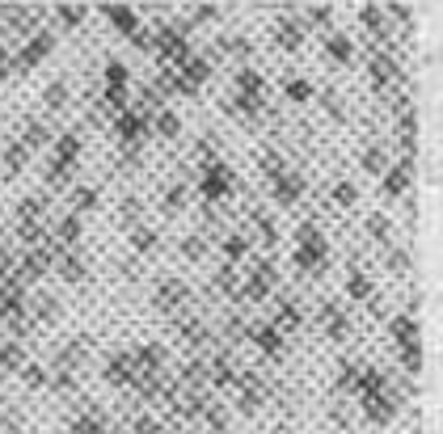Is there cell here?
Returning a JSON list of instances; mask_svg holds the SVG:
<instances>
[{"label": "cell", "instance_id": "6da1fadb", "mask_svg": "<svg viewBox=\"0 0 443 434\" xmlns=\"http://www.w3.org/2000/svg\"><path fill=\"white\" fill-rule=\"evenodd\" d=\"M127 97H131V72L123 59H106V89H101V106L110 114H123L127 110Z\"/></svg>", "mask_w": 443, "mask_h": 434}, {"label": "cell", "instance_id": "7a4b0ae2", "mask_svg": "<svg viewBox=\"0 0 443 434\" xmlns=\"http://www.w3.org/2000/svg\"><path fill=\"white\" fill-rule=\"evenodd\" d=\"M232 169L224 165V160H211V165H199V194H203V203L207 207H216V203H224L228 194H232Z\"/></svg>", "mask_w": 443, "mask_h": 434}, {"label": "cell", "instance_id": "3957f363", "mask_svg": "<svg viewBox=\"0 0 443 434\" xmlns=\"http://www.w3.org/2000/svg\"><path fill=\"white\" fill-rule=\"evenodd\" d=\"M51 51H55V34H51V30H38V34H30V38L21 42V51L13 55V68H17V72H30V68H38Z\"/></svg>", "mask_w": 443, "mask_h": 434}, {"label": "cell", "instance_id": "277c9868", "mask_svg": "<svg viewBox=\"0 0 443 434\" xmlns=\"http://www.w3.org/2000/svg\"><path fill=\"white\" fill-rule=\"evenodd\" d=\"M114 135L123 148H144V139L152 131H148V118H139L135 110H123V114H114Z\"/></svg>", "mask_w": 443, "mask_h": 434}, {"label": "cell", "instance_id": "5b68a950", "mask_svg": "<svg viewBox=\"0 0 443 434\" xmlns=\"http://www.w3.org/2000/svg\"><path fill=\"white\" fill-rule=\"evenodd\" d=\"M76 160H80V135H76V131L55 135V143H51V169L72 173V169H76Z\"/></svg>", "mask_w": 443, "mask_h": 434}, {"label": "cell", "instance_id": "8992f818", "mask_svg": "<svg viewBox=\"0 0 443 434\" xmlns=\"http://www.w3.org/2000/svg\"><path fill=\"white\" fill-rule=\"evenodd\" d=\"M270 198H275V207H296L304 198V173H296V169L279 173L270 181Z\"/></svg>", "mask_w": 443, "mask_h": 434}, {"label": "cell", "instance_id": "52a82bcc", "mask_svg": "<svg viewBox=\"0 0 443 434\" xmlns=\"http://www.w3.org/2000/svg\"><path fill=\"white\" fill-rule=\"evenodd\" d=\"M232 89H237V97L241 101H266V76L258 72V68H237V76H232Z\"/></svg>", "mask_w": 443, "mask_h": 434}, {"label": "cell", "instance_id": "ba28073f", "mask_svg": "<svg viewBox=\"0 0 443 434\" xmlns=\"http://www.w3.org/2000/svg\"><path fill=\"white\" fill-rule=\"evenodd\" d=\"M186 300H190V287H186L182 279H173V274H169V279H161V283H156V295H152V304H156L161 312H177Z\"/></svg>", "mask_w": 443, "mask_h": 434}, {"label": "cell", "instance_id": "9c48e42d", "mask_svg": "<svg viewBox=\"0 0 443 434\" xmlns=\"http://www.w3.org/2000/svg\"><path fill=\"white\" fill-rule=\"evenodd\" d=\"M317 321L325 325V333H330L334 342H342V338L351 333V317L342 312V304H338V300H321V304H317Z\"/></svg>", "mask_w": 443, "mask_h": 434}, {"label": "cell", "instance_id": "30bf717a", "mask_svg": "<svg viewBox=\"0 0 443 434\" xmlns=\"http://www.w3.org/2000/svg\"><path fill=\"white\" fill-rule=\"evenodd\" d=\"M245 338L266 355V359H279L283 355V333L275 325H245Z\"/></svg>", "mask_w": 443, "mask_h": 434}, {"label": "cell", "instance_id": "8fae6325", "mask_svg": "<svg viewBox=\"0 0 443 434\" xmlns=\"http://www.w3.org/2000/svg\"><path fill=\"white\" fill-rule=\"evenodd\" d=\"M101 17H106V21H110L123 38H131V34L144 25V21H139V13H135L131 4H101Z\"/></svg>", "mask_w": 443, "mask_h": 434}, {"label": "cell", "instance_id": "7c38bea8", "mask_svg": "<svg viewBox=\"0 0 443 434\" xmlns=\"http://www.w3.org/2000/svg\"><path fill=\"white\" fill-rule=\"evenodd\" d=\"M275 42H279V51H300L304 46V25L296 17H279L275 21Z\"/></svg>", "mask_w": 443, "mask_h": 434}, {"label": "cell", "instance_id": "4fadbf2b", "mask_svg": "<svg viewBox=\"0 0 443 434\" xmlns=\"http://www.w3.org/2000/svg\"><path fill=\"white\" fill-rule=\"evenodd\" d=\"M55 270H59L63 283H85V279H89V266H85V257H80L76 249H63V253L55 257Z\"/></svg>", "mask_w": 443, "mask_h": 434}, {"label": "cell", "instance_id": "5bb4252c", "mask_svg": "<svg viewBox=\"0 0 443 434\" xmlns=\"http://www.w3.org/2000/svg\"><path fill=\"white\" fill-rule=\"evenodd\" d=\"M368 76H372V89H376V93H385V89L397 80V63H393V55H372Z\"/></svg>", "mask_w": 443, "mask_h": 434}, {"label": "cell", "instance_id": "9a60e30c", "mask_svg": "<svg viewBox=\"0 0 443 434\" xmlns=\"http://www.w3.org/2000/svg\"><path fill=\"white\" fill-rule=\"evenodd\" d=\"M25 152H38V148H46V143H55V131L46 127V122H38V118H30L25 122V131H21V139H17Z\"/></svg>", "mask_w": 443, "mask_h": 434}, {"label": "cell", "instance_id": "2e32d148", "mask_svg": "<svg viewBox=\"0 0 443 434\" xmlns=\"http://www.w3.org/2000/svg\"><path fill=\"white\" fill-rule=\"evenodd\" d=\"M279 333H292V329H300L304 325V308L296 304V300H279V308H275V321H270Z\"/></svg>", "mask_w": 443, "mask_h": 434}, {"label": "cell", "instance_id": "e0dca14e", "mask_svg": "<svg viewBox=\"0 0 443 434\" xmlns=\"http://www.w3.org/2000/svg\"><path fill=\"white\" fill-rule=\"evenodd\" d=\"M325 59H330V63H338V68H347V63L355 59V42H351L347 34H338V30H334V34L325 38Z\"/></svg>", "mask_w": 443, "mask_h": 434}, {"label": "cell", "instance_id": "ac0fdd59", "mask_svg": "<svg viewBox=\"0 0 443 434\" xmlns=\"http://www.w3.org/2000/svg\"><path fill=\"white\" fill-rule=\"evenodd\" d=\"M380 190H385L389 198H406V194H410V173H406L401 165H389V169L380 173Z\"/></svg>", "mask_w": 443, "mask_h": 434}, {"label": "cell", "instance_id": "d6986e66", "mask_svg": "<svg viewBox=\"0 0 443 434\" xmlns=\"http://www.w3.org/2000/svg\"><path fill=\"white\" fill-rule=\"evenodd\" d=\"M177 253H182V262H194V266H199V262L211 253V241H207L203 232H186V236L177 241Z\"/></svg>", "mask_w": 443, "mask_h": 434}, {"label": "cell", "instance_id": "ffe728a7", "mask_svg": "<svg viewBox=\"0 0 443 434\" xmlns=\"http://www.w3.org/2000/svg\"><path fill=\"white\" fill-rule=\"evenodd\" d=\"M148 131H156L161 139H177V135H182V118H177V110H169V106L156 110L152 122H148Z\"/></svg>", "mask_w": 443, "mask_h": 434}, {"label": "cell", "instance_id": "44dd1931", "mask_svg": "<svg viewBox=\"0 0 443 434\" xmlns=\"http://www.w3.org/2000/svg\"><path fill=\"white\" fill-rule=\"evenodd\" d=\"M51 241L59 245V249H76V241H80V215H63L59 224H55V232H51Z\"/></svg>", "mask_w": 443, "mask_h": 434}, {"label": "cell", "instance_id": "7402d4cb", "mask_svg": "<svg viewBox=\"0 0 443 434\" xmlns=\"http://www.w3.org/2000/svg\"><path fill=\"white\" fill-rule=\"evenodd\" d=\"M372 291H376V287H372V274H368L363 266H351V270H347V295L368 304V300H372Z\"/></svg>", "mask_w": 443, "mask_h": 434}, {"label": "cell", "instance_id": "603a6c76", "mask_svg": "<svg viewBox=\"0 0 443 434\" xmlns=\"http://www.w3.org/2000/svg\"><path fill=\"white\" fill-rule=\"evenodd\" d=\"M220 249H224V266H241L249 257V236L245 232H228Z\"/></svg>", "mask_w": 443, "mask_h": 434}, {"label": "cell", "instance_id": "cb8c5ba5", "mask_svg": "<svg viewBox=\"0 0 443 434\" xmlns=\"http://www.w3.org/2000/svg\"><path fill=\"white\" fill-rule=\"evenodd\" d=\"M68 101H72V84H68V80H51V84L42 89V110L55 114V110H63Z\"/></svg>", "mask_w": 443, "mask_h": 434}, {"label": "cell", "instance_id": "d4e9b609", "mask_svg": "<svg viewBox=\"0 0 443 434\" xmlns=\"http://www.w3.org/2000/svg\"><path fill=\"white\" fill-rule=\"evenodd\" d=\"M68 203H72V215H89V211H97V190L93 186H72L68 190Z\"/></svg>", "mask_w": 443, "mask_h": 434}, {"label": "cell", "instance_id": "484cf974", "mask_svg": "<svg viewBox=\"0 0 443 434\" xmlns=\"http://www.w3.org/2000/svg\"><path fill=\"white\" fill-rule=\"evenodd\" d=\"M42 211H46V194H30L17 203V224H42Z\"/></svg>", "mask_w": 443, "mask_h": 434}, {"label": "cell", "instance_id": "4316f807", "mask_svg": "<svg viewBox=\"0 0 443 434\" xmlns=\"http://www.w3.org/2000/svg\"><path fill=\"white\" fill-rule=\"evenodd\" d=\"M359 165H363V169H368L372 177H380V173H385V169H389L393 160H389V152H385L380 143H368V148H363V156H359Z\"/></svg>", "mask_w": 443, "mask_h": 434}, {"label": "cell", "instance_id": "83f0119b", "mask_svg": "<svg viewBox=\"0 0 443 434\" xmlns=\"http://www.w3.org/2000/svg\"><path fill=\"white\" fill-rule=\"evenodd\" d=\"M156 245H161V232L156 228H148V224H135L131 228V249L135 253H156Z\"/></svg>", "mask_w": 443, "mask_h": 434}, {"label": "cell", "instance_id": "f1b7e54d", "mask_svg": "<svg viewBox=\"0 0 443 434\" xmlns=\"http://www.w3.org/2000/svg\"><path fill=\"white\" fill-rule=\"evenodd\" d=\"M330 21H334V8H330V4H308L300 25H304V34H308V30H330Z\"/></svg>", "mask_w": 443, "mask_h": 434}, {"label": "cell", "instance_id": "f546056e", "mask_svg": "<svg viewBox=\"0 0 443 434\" xmlns=\"http://www.w3.org/2000/svg\"><path fill=\"white\" fill-rule=\"evenodd\" d=\"M25 165H30V152H25L17 139H13V143H4V177H17Z\"/></svg>", "mask_w": 443, "mask_h": 434}, {"label": "cell", "instance_id": "4dcf8cb0", "mask_svg": "<svg viewBox=\"0 0 443 434\" xmlns=\"http://www.w3.org/2000/svg\"><path fill=\"white\" fill-rule=\"evenodd\" d=\"M393 338L401 342V346H410V342H418V321H414V312H401V317H393Z\"/></svg>", "mask_w": 443, "mask_h": 434}, {"label": "cell", "instance_id": "1f68e13d", "mask_svg": "<svg viewBox=\"0 0 443 434\" xmlns=\"http://www.w3.org/2000/svg\"><path fill=\"white\" fill-rule=\"evenodd\" d=\"M131 363H135V367H144V371H156V367L165 363V346L148 342V346H139V350L131 355Z\"/></svg>", "mask_w": 443, "mask_h": 434}, {"label": "cell", "instance_id": "d6a6232c", "mask_svg": "<svg viewBox=\"0 0 443 434\" xmlns=\"http://www.w3.org/2000/svg\"><path fill=\"white\" fill-rule=\"evenodd\" d=\"M55 17H59L68 30H76V25L89 21V4H55Z\"/></svg>", "mask_w": 443, "mask_h": 434}, {"label": "cell", "instance_id": "836d02e7", "mask_svg": "<svg viewBox=\"0 0 443 434\" xmlns=\"http://www.w3.org/2000/svg\"><path fill=\"white\" fill-rule=\"evenodd\" d=\"M220 51H224V55H237V59H249V55H254V42H249L245 34H224V38H220Z\"/></svg>", "mask_w": 443, "mask_h": 434}, {"label": "cell", "instance_id": "e575fe53", "mask_svg": "<svg viewBox=\"0 0 443 434\" xmlns=\"http://www.w3.org/2000/svg\"><path fill=\"white\" fill-rule=\"evenodd\" d=\"M283 93H287V101H296V106H304V101H313V80H304V76H296V80H287L283 84Z\"/></svg>", "mask_w": 443, "mask_h": 434}, {"label": "cell", "instance_id": "d590c367", "mask_svg": "<svg viewBox=\"0 0 443 434\" xmlns=\"http://www.w3.org/2000/svg\"><path fill=\"white\" fill-rule=\"evenodd\" d=\"M211 287H216V291H224V295H232V300H237V287H241V283H237V266H220V270H216V274H211Z\"/></svg>", "mask_w": 443, "mask_h": 434}, {"label": "cell", "instance_id": "8d00e7d4", "mask_svg": "<svg viewBox=\"0 0 443 434\" xmlns=\"http://www.w3.org/2000/svg\"><path fill=\"white\" fill-rule=\"evenodd\" d=\"M59 312H63V308H59V300H55V295H42V300L34 304V321H38V325H55V321H59Z\"/></svg>", "mask_w": 443, "mask_h": 434}, {"label": "cell", "instance_id": "74e56055", "mask_svg": "<svg viewBox=\"0 0 443 434\" xmlns=\"http://www.w3.org/2000/svg\"><path fill=\"white\" fill-rule=\"evenodd\" d=\"M317 97H321V110H325L334 122H347V106L338 101V89H321Z\"/></svg>", "mask_w": 443, "mask_h": 434}, {"label": "cell", "instance_id": "f35d334b", "mask_svg": "<svg viewBox=\"0 0 443 434\" xmlns=\"http://www.w3.org/2000/svg\"><path fill=\"white\" fill-rule=\"evenodd\" d=\"M135 371V363H131V355H114L110 363H106V380H114V384H123L127 376Z\"/></svg>", "mask_w": 443, "mask_h": 434}, {"label": "cell", "instance_id": "ab89813d", "mask_svg": "<svg viewBox=\"0 0 443 434\" xmlns=\"http://www.w3.org/2000/svg\"><path fill=\"white\" fill-rule=\"evenodd\" d=\"M182 207H186V186L177 181V186H169V190H165V198H161V211H165V215H177Z\"/></svg>", "mask_w": 443, "mask_h": 434}, {"label": "cell", "instance_id": "60d3db41", "mask_svg": "<svg viewBox=\"0 0 443 434\" xmlns=\"http://www.w3.org/2000/svg\"><path fill=\"white\" fill-rule=\"evenodd\" d=\"M368 236L380 241V245H389V236H393V219H389V215H372V219H368Z\"/></svg>", "mask_w": 443, "mask_h": 434}, {"label": "cell", "instance_id": "b9f144b4", "mask_svg": "<svg viewBox=\"0 0 443 434\" xmlns=\"http://www.w3.org/2000/svg\"><path fill=\"white\" fill-rule=\"evenodd\" d=\"M85 350H89V338H80V342H68V346L59 350V367H76V363L85 359Z\"/></svg>", "mask_w": 443, "mask_h": 434}, {"label": "cell", "instance_id": "7bdbcfd3", "mask_svg": "<svg viewBox=\"0 0 443 434\" xmlns=\"http://www.w3.org/2000/svg\"><path fill=\"white\" fill-rule=\"evenodd\" d=\"M359 17H363V25H368L372 34H385V21H389V17H385V8H376V4H363V8H359Z\"/></svg>", "mask_w": 443, "mask_h": 434}, {"label": "cell", "instance_id": "ee69618b", "mask_svg": "<svg viewBox=\"0 0 443 434\" xmlns=\"http://www.w3.org/2000/svg\"><path fill=\"white\" fill-rule=\"evenodd\" d=\"M334 203L338 207H355L359 203V186L355 181H334Z\"/></svg>", "mask_w": 443, "mask_h": 434}, {"label": "cell", "instance_id": "f6af8a7d", "mask_svg": "<svg viewBox=\"0 0 443 434\" xmlns=\"http://www.w3.org/2000/svg\"><path fill=\"white\" fill-rule=\"evenodd\" d=\"M262 173H266V177L275 181L279 173H287V160H283V156H279V152L270 148V152H262Z\"/></svg>", "mask_w": 443, "mask_h": 434}, {"label": "cell", "instance_id": "bcb514c9", "mask_svg": "<svg viewBox=\"0 0 443 434\" xmlns=\"http://www.w3.org/2000/svg\"><path fill=\"white\" fill-rule=\"evenodd\" d=\"M21 363H25V355H21V346H17V342L0 346V367H4V371H17Z\"/></svg>", "mask_w": 443, "mask_h": 434}, {"label": "cell", "instance_id": "7dc6e473", "mask_svg": "<svg viewBox=\"0 0 443 434\" xmlns=\"http://www.w3.org/2000/svg\"><path fill=\"white\" fill-rule=\"evenodd\" d=\"M190 21H194V25H211V21H220V4H194V8H190Z\"/></svg>", "mask_w": 443, "mask_h": 434}, {"label": "cell", "instance_id": "c3c4849f", "mask_svg": "<svg viewBox=\"0 0 443 434\" xmlns=\"http://www.w3.org/2000/svg\"><path fill=\"white\" fill-rule=\"evenodd\" d=\"M401 367H406V371H418V367H423V346H418V342L401 346Z\"/></svg>", "mask_w": 443, "mask_h": 434}, {"label": "cell", "instance_id": "681fc988", "mask_svg": "<svg viewBox=\"0 0 443 434\" xmlns=\"http://www.w3.org/2000/svg\"><path fill=\"white\" fill-rule=\"evenodd\" d=\"M13 270H17V253L0 245V283H4V279H13Z\"/></svg>", "mask_w": 443, "mask_h": 434}, {"label": "cell", "instance_id": "f907efd6", "mask_svg": "<svg viewBox=\"0 0 443 434\" xmlns=\"http://www.w3.org/2000/svg\"><path fill=\"white\" fill-rule=\"evenodd\" d=\"M389 270H393V274H406V270H410V253H406V249H393V253H389Z\"/></svg>", "mask_w": 443, "mask_h": 434}, {"label": "cell", "instance_id": "816d5d0a", "mask_svg": "<svg viewBox=\"0 0 443 434\" xmlns=\"http://www.w3.org/2000/svg\"><path fill=\"white\" fill-rule=\"evenodd\" d=\"M135 215H139V198H135V194H127V198H123V219H127L131 228H135Z\"/></svg>", "mask_w": 443, "mask_h": 434}, {"label": "cell", "instance_id": "f5cc1de1", "mask_svg": "<svg viewBox=\"0 0 443 434\" xmlns=\"http://www.w3.org/2000/svg\"><path fill=\"white\" fill-rule=\"evenodd\" d=\"M25 384H30V388L46 384V371H42V367H25Z\"/></svg>", "mask_w": 443, "mask_h": 434}, {"label": "cell", "instance_id": "db71d44e", "mask_svg": "<svg viewBox=\"0 0 443 434\" xmlns=\"http://www.w3.org/2000/svg\"><path fill=\"white\" fill-rule=\"evenodd\" d=\"M8 72H13V51L0 42V76H8Z\"/></svg>", "mask_w": 443, "mask_h": 434}, {"label": "cell", "instance_id": "11a10c76", "mask_svg": "<svg viewBox=\"0 0 443 434\" xmlns=\"http://www.w3.org/2000/svg\"><path fill=\"white\" fill-rule=\"evenodd\" d=\"M241 409H245V414H254V409H258V397H254V392H245V397H241Z\"/></svg>", "mask_w": 443, "mask_h": 434}]
</instances>
